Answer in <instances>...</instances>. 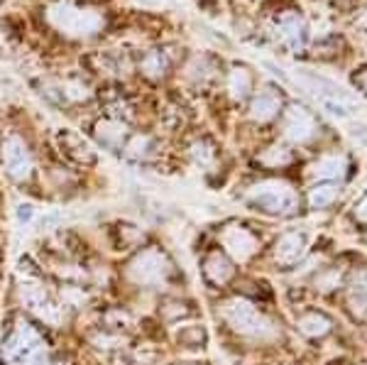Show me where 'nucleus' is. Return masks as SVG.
Returning <instances> with one entry per match:
<instances>
[{"instance_id": "nucleus-1", "label": "nucleus", "mask_w": 367, "mask_h": 365, "mask_svg": "<svg viewBox=\"0 0 367 365\" xmlns=\"http://www.w3.org/2000/svg\"><path fill=\"white\" fill-rule=\"evenodd\" d=\"M45 353V341L25 321H17L3 341V355L10 365H37Z\"/></svg>"}, {"instance_id": "nucleus-2", "label": "nucleus", "mask_w": 367, "mask_h": 365, "mask_svg": "<svg viewBox=\"0 0 367 365\" xmlns=\"http://www.w3.org/2000/svg\"><path fill=\"white\" fill-rule=\"evenodd\" d=\"M167 275H169L167 258L157 247H147V250L137 253L128 265V277L140 287H159L164 285Z\"/></svg>"}, {"instance_id": "nucleus-3", "label": "nucleus", "mask_w": 367, "mask_h": 365, "mask_svg": "<svg viewBox=\"0 0 367 365\" xmlns=\"http://www.w3.org/2000/svg\"><path fill=\"white\" fill-rule=\"evenodd\" d=\"M49 20L59 30H64L69 34H76V37L98 32L100 25H103L100 15H96L93 10H81V8H74V5H54L49 10Z\"/></svg>"}, {"instance_id": "nucleus-4", "label": "nucleus", "mask_w": 367, "mask_h": 365, "mask_svg": "<svg viewBox=\"0 0 367 365\" xmlns=\"http://www.w3.org/2000/svg\"><path fill=\"white\" fill-rule=\"evenodd\" d=\"M255 206H260L262 211H269V214H291L296 208V197L294 191L287 184H279V181H265V184L255 186L247 194Z\"/></svg>"}, {"instance_id": "nucleus-5", "label": "nucleus", "mask_w": 367, "mask_h": 365, "mask_svg": "<svg viewBox=\"0 0 367 365\" xmlns=\"http://www.w3.org/2000/svg\"><path fill=\"white\" fill-rule=\"evenodd\" d=\"M225 319H228V324L233 326L235 331L247 333V336H262V333L269 331L267 319L255 307H250V304L245 302L225 304Z\"/></svg>"}, {"instance_id": "nucleus-6", "label": "nucleus", "mask_w": 367, "mask_h": 365, "mask_svg": "<svg viewBox=\"0 0 367 365\" xmlns=\"http://www.w3.org/2000/svg\"><path fill=\"white\" fill-rule=\"evenodd\" d=\"M0 157H3V167L8 169V175H10L12 179L23 181L32 175V155H30L27 145H25L20 137H8V140L3 142Z\"/></svg>"}, {"instance_id": "nucleus-7", "label": "nucleus", "mask_w": 367, "mask_h": 365, "mask_svg": "<svg viewBox=\"0 0 367 365\" xmlns=\"http://www.w3.org/2000/svg\"><path fill=\"white\" fill-rule=\"evenodd\" d=\"M20 299H23V304L30 311H34V314L42 316V319L49 321V324H56V321H59V307H54V304L49 302L45 287L39 285V282L25 280L23 285H20Z\"/></svg>"}, {"instance_id": "nucleus-8", "label": "nucleus", "mask_w": 367, "mask_h": 365, "mask_svg": "<svg viewBox=\"0 0 367 365\" xmlns=\"http://www.w3.org/2000/svg\"><path fill=\"white\" fill-rule=\"evenodd\" d=\"M56 140H59L61 152H64L69 159H74L76 164L93 162V152H91L89 142H86L84 137H78L76 133H59Z\"/></svg>"}, {"instance_id": "nucleus-9", "label": "nucleus", "mask_w": 367, "mask_h": 365, "mask_svg": "<svg viewBox=\"0 0 367 365\" xmlns=\"http://www.w3.org/2000/svg\"><path fill=\"white\" fill-rule=\"evenodd\" d=\"M287 135L296 142H304L313 135V118L301 106H291L287 113Z\"/></svg>"}, {"instance_id": "nucleus-10", "label": "nucleus", "mask_w": 367, "mask_h": 365, "mask_svg": "<svg viewBox=\"0 0 367 365\" xmlns=\"http://www.w3.org/2000/svg\"><path fill=\"white\" fill-rule=\"evenodd\" d=\"M223 241H225L228 250L238 260H247L250 255H255V250H257L255 236H252L250 230H245V228H230L228 233L223 236Z\"/></svg>"}, {"instance_id": "nucleus-11", "label": "nucleus", "mask_w": 367, "mask_h": 365, "mask_svg": "<svg viewBox=\"0 0 367 365\" xmlns=\"http://www.w3.org/2000/svg\"><path fill=\"white\" fill-rule=\"evenodd\" d=\"M301 253H304V236L301 233H284L277 243V250H274L277 263L282 265H294L301 258Z\"/></svg>"}, {"instance_id": "nucleus-12", "label": "nucleus", "mask_w": 367, "mask_h": 365, "mask_svg": "<svg viewBox=\"0 0 367 365\" xmlns=\"http://www.w3.org/2000/svg\"><path fill=\"white\" fill-rule=\"evenodd\" d=\"M203 275L211 285H225L233 277V265L225 260V255L211 253L203 263Z\"/></svg>"}, {"instance_id": "nucleus-13", "label": "nucleus", "mask_w": 367, "mask_h": 365, "mask_svg": "<svg viewBox=\"0 0 367 365\" xmlns=\"http://www.w3.org/2000/svg\"><path fill=\"white\" fill-rule=\"evenodd\" d=\"M125 135H128V130L120 120H100L96 123V137L106 147H113V150H120L122 142H125Z\"/></svg>"}, {"instance_id": "nucleus-14", "label": "nucleus", "mask_w": 367, "mask_h": 365, "mask_svg": "<svg viewBox=\"0 0 367 365\" xmlns=\"http://www.w3.org/2000/svg\"><path fill=\"white\" fill-rule=\"evenodd\" d=\"M279 32H282V40L291 47V49H299L301 47V20L296 15H284L279 20Z\"/></svg>"}, {"instance_id": "nucleus-15", "label": "nucleus", "mask_w": 367, "mask_h": 365, "mask_svg": "<svg viewBox=\"0 0 367 365\" xmlns=\"http://www.w3.org/2000/svg\"><path fill=\"white\" fill-rule=\"evenodd\" d=\"M299 329L306 333V336H323V333L331 331V321L326 319L323 314L311 311V314H306L299 319Z\"/></svg>"}, {"instance_id": "nucleus-16", "label": "nucleus", "mask_w": 367, "mask_h": 365, "mask_svg": "<svg viewBox=\"0 0 367 365\" xmlns=\"http://www.w3.org/2000/svg\"><path fill=\"white\" fill-rule=\"evenodd\" d=\"M279 111V101L277 96L272 93H260L252 103V118L255 120H269L274 113Z\"/></svg>"}, {"instance_id": "nucleus-17", "label": "nucleus", "mask_w": 367, "mask_h": 365, "mask_svg": "<svg viewBox=\"0 0 367 365\" xmlns=\"http://www.w3.org/2000/svg\"><path fill=\"white\" fill-rule=\"evenodd\" d=\"M343 169H345V162L338 157H326L321 159V162L316 164V175L318 177H326V179H335V177L343 175Z\"/></svg>"}, {"instance_id": "nucleus-18", "label": "nucleus", "mask_w": 367, "mask_h": 365, "mask_svg": "<svg viewBox=\"0 0 367 365\" xmlns=\"http://www.w3.org/2000/svg\"><path fill=\"white\" fill-rule=\"evenodd\" d=\"M230 91H233L235 98H243L250 91V74L245 71V69H235L230 74Z\"/></svg>"}, {"instance_id": "nucleus-19", "label": "nucleus", "mask_w": 367, "mask_h": 365, "mask_svg": "<svg viewBox=\"0 0 367 365\" xmlns=\"http://www.w3.org/2000/svg\"><path fill=\"white\" fill-rule=\"evenodd\" d=\"M335 186L331 184H323V186H316V189L311 191V206L313 208H323V206H329L331 201L335 199Z\"/></svg>"}, {"instance_id": "nucleus-20", "label": "nucleus", "mask_w": 367, "mask_h": 365, "mask_svg": "<svg viewBox=\"0 0 367 365\" xmlns=\"http://www.w3.org/2000/svg\"><path fill=\"white\" fill-rule=\"evenodd\" d=\"M142 69H145L150 76H159V74L164 71V56H162L159 52H152L145 62H142Z\"/></svg>"}, {"instance_id": "nucleus-21", "label": "nucleus", "mask_w": 367, "mask_h": 365, "mask_svg": "<svg viewBox=\"0 0 367 365\" xmlns=\"http://www.w3.org/2000/svg\"><path fill=\"white\" fill-rule=\"evenodd\" d=\"M321 106L326 108L329 113H333V115H338V118H345V115H348L345 103H340L335 96H321Z\"/></svg>"}, {"instance_id": "nucleus-22", "label": "nucleus", "mask_w": 367, "mask_h": 365, "mask_svg": "<svg viewBox=\"0 0 367 365\" xmlns=\"http://www.w3.org/2000/svg\"><path fill=\"white\" fill-rule=\"evenodd\" d=\"M194 157H196V162H199V164H208V162L213 159L211 147H208V145H201V142H196V145H194Z\"/></svg>"}, {"instance_id": "nucleus-23", "label": "nucleus", "mask_w": 367, "mask_h": 365, "mask_svg": "<svg viewBox=\"0 0 367 365\" xmlns=\"http://www.w3.org/2000/svg\"><path fill=\"white\" fill-rule=\"evenodd\" d=\"M355 294L357 299H367V270H362L355 280Z\"/></svg>"}, {"instance_id": "nucleus-24", "label": "nucleus", "mask_w": 367, "mask_h": 365, "mask_svg": "<svg viewBox=\"0 0 367 365\" xmlns=\"http://www.w3.org/2000/svg\"><path fill=\"white\" fill-rule=\"evenodd\" d=\"M32 206H30V203H23V206L17 208V221H20V223H27L30 219H32Z\"/></svg>"}, {"instance_id": "nucleus-25", "label": "nucleus", "mask_w": 367, "mask_h": 365, "mask_svg": "<svg viewBox=\"0 0 367 365\" xmlns=\"http://www.w3.org/2000/svg\"><path fill=\"white\" fill-rule=\"evenodd\" d=\"M357 216H360L362 221H367V197L362 199V203L357 206Z\"/></svg>"}, {"instance_id": "nucleus-26", "label": "nucleus", "mask_w": 367, "mask_h": 365, "mask_svg": "<svg viewBox=\"0 0 367 365\" xmlns=\"http://www.w3.org/2000/svg\"><path fill=\"white\" fill-rule=\"evenodd\" d=\"M142 3H145V5H157L159 0H142Z\"/></svg>"}]
</instances>
